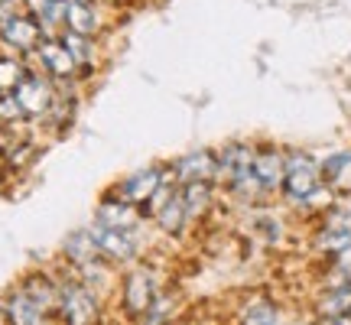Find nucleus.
Wrapping results in <instances>:
<instances>
[{"mask_svg": "<svg viewBox=\"0 0 351 325\" xmlns=\"http://www.w3.org/2000/svg\"><path fill=\"white\" fill-rule=\"evenodd\" d=\"M156 225H160V231H166V234H179L182 231V225L189 221V208H186V199H182V192H169V199L156 208Z\"/></svg>", "mask_w": 351, "mask_h": 325, "instance_id": "obj_10", "label": "nucleus"}, {"mask_svg": "<svg viewBox=\"0 0 351 325\" xmlns=\"http://www.w3.org/2000/svg\"><path fill=\"white\" fill-rule=\"evenodd\" d=\"M91 238L98 244V254L104 261H114V263H130L137 257V238L134 231H121V228H104V225H95L88 228Z\"/></svg>", "mask_w": 351, "mask_h": 325, "instance_id": "obj_4", "label": "nucleus"}, {"mask_svg": "<svg viewBox=\"0 0 351 325\" xmlns=\"http://www.w3.org/2000/svg\"><path fill=\"white\" fill-rule=\"evenodd\" d=\"M173 173L182 186H189V182H212L215 173H218V160L212 153H186L173 166Z\"/></svg>", "mask_w": 351, "mask_h": 325, "instance_id": "obj_6", "label": "nucleus"}, {"mask_svg": "<svg viewBox=\"0 0 351 325\" xmlns=\"http://www.w3.org/2000/svg\"><path fill=\"white\" fill-rule=\"evenodd\" d=\"M156 296H160V287H156V274H153L150 267H134V270L124 276L121 306L127 309L130 319H140V315L156 302Z\"/></svg>", "mask_w": 351, "mask_h": 325, "instance_id": "obj_2", "label": "nucleus"}, {"mask_svg": "<svg viewBox=\"0 0 351 325\" xmlns=\"http://www.w3.org/2000/svg\"><path fill=\"white\" fill-rule=\"evenodd\" d=\"M166 182H173V179H169L163 169L153 166V169H140V173L127 176L124 182L117 186V192H121V199L130 202V205L137 208V205H143V202H153V195H156Z\"/></svg>", "mask_w": 351, "mask_h": 325, "instance_id": "obj_5", "label": "nucleus"}, {"mask_svg": "<svg viewBox=\"0 0 351 325\" xmlns=\"http://www.w3.org/2000/svg\"><path fill=\"white\" fill-rule=\"evenodd\" d=\"M56 313H59L62 325H95L98 322V296L82 280H62Z\"/></svg>", "mask_w": 351, "mask_h": 325, "instance_id": "obj_1", "label": "nucleus"}, {"mask_svg": "<svg viewBox=\"0 0 351 325\" xmlns=\"http://www.w3.org/2000/svg\"><path fill=\"white\" fill-rule=\"evenodd\" d=\"M283 176H287V156H280V153H257L254 156V182H257V189L283 186Z\"/></svg>", "mask_w": 351, "mask_h": 325, "instance_id": "obj_9", "label": "nucleus"}, {"mask_svg": "<svg viewBox=\"0 0 351 325\" xmlns=\"http://www.w3.org/2000/svg\"><path fill=\"white\" fill-rule=\"evenodd\" d=\"M62 254H65V261L69 263H75V267H85V263L91 261H98L101 254H98V244H95V238H91V231H72L69 238H65L62 244Z\"/></svg>", "mask_w": 351, "mask_h": 325, "instance_id": "obj_13", "label": "nucleus"}, {"mask_svg": "<svg viewBox=\"0 0 351 325\" xmlns=\"http://www.w3.org/2000/svg\"><path fill=\"white\" fill-rule=\"evenodd\" d=\"M10 3H13V0H0V16H3V20L10 16Z\"/></svg>", "mask_w": 351, "mask_h": 325, "instance_id": "obj_24", "label": "nucleus"}, {"mask_svg": "<svg viewBox=\"0 0 351 325\" xmlns=\"http://www.w3.org/2000/svg\"><path fill=\"white\" fill-rule=\"evenodd\" d=\"M0 36L7 39L10 46L29 49V46H36V39H39V26L33 23V20H26V16H7V20L0 23Z\"/></svg>", "mask_w": 351, "mask_h": 325, "instance_id": "obj_14", "label": "nucleus"}, {"mask_svg": "<svg viewBox=\"0 0 351 325\" xmlns=\"http://www.w3.org/2000/svg\"><path fill=\"white\" fill-rule=\"evenodd\" d=\"M319 176L326 179L328 186L341 189V192H351V153L348 150L332 153V156L319 166Z\"/></svg>", "mask_w": 351, "mask_h": 325, "instance_id": "obj_15", "label": "nucleus"}, {"mask_svg": "<svg viewBox=\"0 0 351 325\" xmlns=\"http://www.w3.org/2000/svg\"><path fill=\"white\" fill-rule=\"evenodd\" d=\"M13 101H16L20 114H43V111H49L52 91L43 78H23V85L16 88Z\"/></svg>", "mask_w": 351, "mask_h": 325, "instance_id": "obj_8", "label": "nucleus"}, {"mask_svg": "<svg viewBox=\"0 0 351 325\" xmlns=\"http://www.w3.org/2000/svg\"><path fill=\"white\" fill-rule=\"evenodd\" d=\"M3 313H7V322L10 325H46V313L26 296L23 289H16L10 300H7Z\"/></svg>", "mask_w": 351, "mask_h": 325, "instance_id": "obj_11", "label": "nucleus"}, {"mask_svg": "<svg viewBox=\"0 0 351 325\" xmlns=\"http://www.w3.org/2000/svg\"><path fill=\"white\" fill-rule=\"evenodd\" d=\"M137 221V208L124 199H104L98 205V225L104 228H121V231H130Z\"/></svg>", "mask_w": 351, "mask_h": 325, "instance_id": "obj_12", "label": "nucleus"}, {"mask_svg": "<svg viewBox=\"0 0 351 325\" xmlns=\"http://www.w3.org/2000/svg\"><path fill=\"white\" fill-rule=\"evenodd\" d=\"M0 325H10V322H7V313H3V309H0Z\"/></svg>", "mask_w": 351, "mask_h": 325, "instance_id": "obj_25", "label": "nucleus"}, {"mask_svg": "<svg viewBox=\"0 0 351 325\" xmlns=\"http://www.w3.org/2000/svg\"><path fill=\"white\" fill-rule=\"evenodd\" d=\"M319 244H322V250H328V254H341V250L351 248V212L348 208H335V212L328 215Z\"/></svg>", "mask_w": 351, "mask_h": 325, "instance_id": "obj_7", "label": "nucleus"}, {"mask_svg": "<svg viewBox=\"0 0 351 325\" xmlns=\"http://www.w3.org/2000/svg\"><path fill=\"white\" fill-rule=\"evenodd\" d=\"M62 46L69 49V56L75 59V65L78 62H88L95 52H91V43H88V36H78V33H69V36L62 39Z\"/></svg>", "mask_w": 351, "mask_h": 325, "instance_id": "obj_23", "label": "nucleus"}, {"mask_svg": "<svg viewBox=\"0 0 351 325\" xmlns=\"http://www.w3.org/2000/svg\"><path fill=\"white\" fill-rule=\"evenodd\" d=\"M20 289H23L26 296L36 302L43 313L56 309V302H59V283H52L49 276H29V280H26Z\"/></svg>", "mask_w": 351, "mask_h": 325, "instance_id": "obj_17", "label": "nucleus"}, {"mask_svg": "<svg viewBox=\"0 0 351 325\" xmlns=\"http://www.w3.org/2000/svg\"><path fill=\"white\" fill-rule=\"evenodd\" d=\"M65 3H88L91 7V0H65Z\"/></svg>", "mask_w": 351, "mask_h": 325, "instance_id": "obj_26", "label": "nucleus"}, {"mask_svg": "<svg viewBox=\"0 0 351 325\" xmlns=\"http://www.w3.org/2000/svg\"><path fill=\"white\" fill-rule=\"evenodd\" d=\"M20 85H23V69H20V62L0 59V88H3V91H16Z\"/></svg>", "mask_w": 351, "mask_h": 325, "instance_id": "obj_22", "label": "nucleus"}, {"mask_svg": "<svg viewBox=\"0 0 351 325\" xmlns=\"http://www.w3.org/2000/svg\"><path fill=\"white\" fill-rule=\"evenodd\" d=\"M241 325H276V309L270 300H254L241 313Z\"/></svg>", "mask_w": 351, "mask_h": 325, "instance_id": "obj_21", "label": "nucleus"}, {"mask_svg": "<svg viewBox=\"0 0 351 325\" xmlns=\"http://www.w3.org/2000/svg\"><path fill=\"white\" fill-rule=\"evenodd\" d=\"M39 59H43V65H46L56 78H69L75 72V59L69 56V49H65L62 43H43V46H39Z\"/></svg>", "mask_w": 351, "mask_h": 325, "instance_id": "obj_16", "label": "nucleus"}, {"mask_svg": "<svg viewBox=\"0 0 351 325\" xmlns=\"http://www.w3.org/2000/svg\"><path fill=\"white\" fill-rule=\"evenodd\" d=\"M212 195H215L212 182H189V186H182V199H186L189 218L205 212V208L212 205Z\"/></svg>", "mask_w": 351, "mask_h": 325, "instance_id": "obj_19", "label": "nucleus"}, {"mask_svg": "<svg viewBox=\"0 0 351 325\" xmlns=\"http://www.w3.org/2000/svg\"><path fill=\"white\" fill-rule=\"evenodd\" d=\"M322 315L326 319H339V315H351V287H339L332 289L326 300H322Z\"/></svg>", "mask_w": 351, "mask_h": 325, "instance_id": "obj_20", "label": "nucleus"}, {"mask_svg": "<svg viewBox=\"0 0 351 325\" xmlns=\"http://www.w3.org/2000/svg\"><path fill=\"white\" fill-rule=\"evenodd\" d=\"M65 23L72 26V33H78V36H91L98 29V16L88 3H65Z\"/></svg>", "mask_w": 351, "mask_h": 325, "instance_id": "obj_18", "label": "nucleus"}, {"mask_svg": "<svg viewBox=\"0 0 351 325\" xmlns=\"http://www.w3.org/2000/svg\"><path fill=\"white\" fill-rule=\"evenodd\" d=\"M322 186V176L313 156L306 153H293L287 156V176H283V192L296 202H309Z\"/></svg>", "mask_w": 351, "mask_h": 325, "instance_id": "obj_3", "label": "nucleus"}]
</instances>
